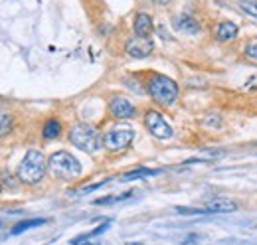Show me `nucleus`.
<instances>
[{"mask_svg": "<svg viewBox=\"0 0 257 245\" xmlns=\"http://www.w3.org/2000/svg\"><path fill=\"white\" fill-rule=\"evenodd\" d=\"M172 24H174V28H176L178 32L188 34V36H196V34L202 32V26H200L198 20L192 18V16H176V18L172 20Z\"/></svg>", "mask_w": 257, "mask_h": 245, "instance_id": "nucleus-9", "label": "nucleus"}, {"mask_svg": "<svg viewBox=\"0 0 257 245\" xmlns=\"http://www.w3.org/2000/svg\"><path fill=\"white\" fill-rule=\"evenodd\" d=\"M152 50H154L152 40H150V38H142V36H133V38H129L127 44H125V52H127L131 58H135V60H142V58L150 56Z\"/></svg>", "mask_w": 257, "mask_h": 245, "instance_id": "nucleus-7", "label": "nucleus"}, {"mask_svg": "<svg viewBox=\"0 0 257 245\" xmlns=\"http://www.w3.org/2000/svg\"><path fill=\"white\" fill-rule=\"evenodd\" d=\"M47 172V160L40 151H28L18 166V180L24 184H38Z\"/></svg>", "mask_w": 257, "mask_h": 245, "instance_id": "nucleus-2", "label": "nucleus"}, {"mask_svg": "<svg viewBox=\"0 0 257 245\" xmlns=\"http://www.w3.org/2000/svg\"><path fill=\"white\" fill-rule=\"evenodd\" d=\"M144 127L148 129V133L154 136V138H161V140H166L172 136V127L164 121V117L157 111V109H148L144 113Z\"/></svg>", "mask_w": 257, "mask_h": 245, "instance_id": "nucleus-6", "label": "nucleus"}, {"mask_svg": "<svg viewBox=\"0 0 257 245\" xmlns=\"http://www.w3.org/2000/svg\"><path fill=\"white\" fill-rule=\"evenodd\" d=\"M157 4H168V0H154Z\"/></svg>", "mask_w": 257, "mask_h": 245, "instance_id": "nucleus-21", "label": "nucleus"}, {"mask_svg": "<svg viewBox=\"0 0 257 245\" xmlns=\"http://www.w3.org/2000/svg\"><path fill=\"white\" fill-rule=\"evenodd\" d=\"M44 223H47V220H44V218H36V220H26V222H20V223H16L12 229H10V233L12 235H20V233H24L26 229H32V227H40V225H44Z\"/></svg>", "mask_w": 257, "mask_h": 245, "instance_id": "nucleus-15", "label": "nucleus"}, {"mask_svg": "<svg viewBox=\"0 0 257 245\" xmlns=\"http://www.w3.org/2000/svg\"><path fill=\"white\" fill-rule=\"evenodd\" d=\"M62 134V123L58 119H47L44 123V129H42V136L46 140H54Z\"/></svg>", "mask_w": 257, "mask_h": 245, "instance_id": "nucleus-13", "label": "nucleus"}, {"mask_svg": "<svg viewBox=\"0 0 257 245\" xmlns=\"http://www.w3.org/2000/svg\"><path fill=\"white\" fill-rule=\"evenodd\" d=\"M241 8H243L247 14H251V16L257 18V0H255V2H253V0H245V2H241Z\"/></svg>", "mask_w": 257, "mask_h": 245, "instance_id": "nucleus-18", "label": "nucleus"}, {"mask_svg": "<svg viewBox=\"0 0 257 245\" xmlns=\"http://www.w3.org/2000/svg\"><path fill=\"white\" fill-rule=\"evenodd\" d=\"M161 170H152V168H135L127 174L121 176V182H133V180H142V178H150V176H157Z\"/></svg>", "mask_w": 257, "mask_h": 245, "instance_id": "nucleus-14", "label": "nucleus"}, {"mask_svg": "<svg viewBox=\"0 0 257 245\" xmlns=\"http://www.w3.org/2000/svg\"><path fill=\"white\" fill-rule=\"evenodd\" d=\"M109 113H111L115 119H131V117H135L137 109H135V105L127 99V97L115 95L113 99L109 101Z\"/></svg>", "mask_w": 257, "mask_h": 245, "instance_id": "nucleus-8", "label": "nucleus"}, {"mask_svg": "<svg viewBox=\"0 0 257 245\" xmlns=\"http://www.w3.org/2000/svg\"><path fill=\"white\" fill-rule=\"evenodd\" d=\"M237 36V26L234 22H220L216 28V38L220 42H230Z\"/></svg>", "mask_w": 257, "mask_h": 245, "instance_id": "nucleus-12", "label": "nucleus"}, {"mask_svg": "<svg viewBox=\"0 0 257 245\" xmlns=\"http://www.w3.org/2000/svg\"><path fill=\"white\" fill-rule=\"evenodd\" d=\"M107 182H111V178H107V180H101V182H97V184H91V186H85V188H81V190H79V194H87V192H91V190H97V188H101V186H105Z\"/></svg>", "mask_w": 257, "mask_h": 245, "instance_id": "nucleus-19", "label": "nucleus"}, {"mask_svg": "<svg viewBox=\"0 0 257 245\" xmlns=\"http://www.w3.org/2000/svg\"><path fill=\"white\" fill-rule=\"evenodd\" d=\"M146 91L152 97V101L159 103L161 107H170L178 99V83L168 75H152L146 81Z\"/></svg>", "mask_w": 257, "mask_h": 245, "instance_id": "nucleus-1", "label": "nucleus"}, {"mask_svg": "<svg viewBox=\"0 0 257 245\" xmlns=\"http://www.w3.org/2000/svg\"><path fill=\"white\" fill-rule=\"evenodd\" d=\"M245 56L257 62V42H253V44H249V45L245 47Z\"/></svg>", "mask_w": 257, "mask_h": 245, "instance_id": "nucleus-20", "label": "nucleus"}, {"mask_svg": "<svg viewBox=\"0 0 257 245\" xmlns=\"http://www.w3.org/2000/svg\"><path fill=\"white\" fill-rule=\"evenodd\" d=\"M133 192H125V194H119V196H107V198H99L95 200L97 206H107V204H115V202H123L127 198H131Z\"/></svg>", "mask_w": 257, "mask_h": 245, "instance_id": "nucleus-17", "label": "nucleus"}, {"mask_svg": "<svg viewBox=\"0 0 257 245\" xmlns=\"http://www.w3.org/2000/svg\"><path fill=\"white\" fill-rule=\"evenodd\" d=\"M70 142L75 146V149L93 155V153H97L103 146V136L99 134V131L93 125L79 123V125L71 127V131H70Z\"/></svg>", "mask_w": 257, "mask_h": 245, "instance_id": "nucleus-3", "label": "nucleus"}, {"mask_svg": "<svg viewBox=\"0 0 257 245\" xmlns=\"http://www.w3.org/2000/svg\"><path fill=\"white\" fill-rule=\"evenodd\" d=\"M47 170L60 180H73L81 174V164L68 151H58L47 158Z\"/></svg>", "mask_w": 257, "mask_h": 245, "instance_id": "nucleus-4", "label": "nucleus"}, {"mask_svg": "<svg viewBox=\"0 0 257 245\" xmlns=\"http://www.w3.org/2000/svg\"><path fill=\"white\" fill-rule=\"evenodd\" d=\"M133 140H135V131L129 125H117L103 134V146L111 153H121L129 149Z\"/></svg>", "mask_w": 257, "mask_h": 245, "instance_id": "nucleus-5", "label": "nucleus"}, {"mask_svg": "<svg viewBox=\"0 0 257 245\" xmlns=\"http://www.w3.org/2000/svg\"><path fill=\"white\" fill-rule=\"evenodd\" d=\"M12 125H14V119L10 113L6 111H0V136H4L12 131Z\"/></svg>", "mask_w": 257, "mask_h": 245, "instance_id": "nucleus-16", "label": "nucleus"}, {"mask_svg": "<svg viewBox=\"0 0 257 245\" xmlns=\"http://www.w3.org/2000/svg\"><path fill=\"white\" fill-rule=\"evenodd\" d=\"M133 28H135V36L148 38V36L152 34V28H154V24H152V16L146 14V12H139V14L135 16V24H133Z\"/></svg>", "mask_w": 257, "mask_h": 245, "instance_id": "nucleus-10", "label": "nucleus"}, {"mask_svg": "<svg viewBox=\"0 0 257 245\" xmlns=\"http://www.w3.org/2000/svg\"><path fill=\"white\" fill-rule=\"evenodd\" d=\"M206 210H208V214H230L237 210V204L228 198H216L206 204Z\"/></svg>", "mask_w": 257, "mask_h": 245, "instance_id": "nucleus-11", "label": "nucleus"}]
</instances>
